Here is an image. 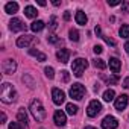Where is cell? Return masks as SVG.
<instances>
[{"instance_id":"1","label":"cell","mask_w":129,"mask_h":129,"mask_svg":"<svg viewBox=\"0 0 129 129\" xmlns=\"http://www.w3.org/2000/svg\"><path fill=\"white\" fill-rule=\"evenodd\" d=\"M0 99H2L3 103H14L17 100V91H15V88H14L12 84H9V82H3L2 84Z\"/></svg>"},{"instance_id":"2","label":"cell","mask_w":129,"mask_h":129,"mask_svg":"<svg viewBox=\"0 0 129 129\" xmlns=\"http://www.w3.org/2000/svg\"><path fill=\"white\" fill-rule=\"evenodd\" d=\"M29 111H30L32 117H34L37 121H43V120L46 118V109H44L43 103H41L38 99H35V100H32V102H30Z\"/></svg>"},{"instance_id":"3","label":"cell","mask_w":129,"mask_h":129,"mask_svg":"<svg viewBox=\"0 0 129 129\" xmlns=\"http://www.w3.org/2000/svg\"><path fill=\"white\" fill-rule=\"evenodd\" d=\"M87 67H88V61H87V59H84V58H78V59H75L73 64H72L73 75L78 76V78H81V76L84 75V72L87 70Z\"/></svg>"},{"instance_id":"4","label":"cell","mask_w":129,"mask_h":129,"mask_svg":"<svg viewBox=\"0 0 129 129\" xmlns=\"http://www.w3.org/2000/svg\"><path fill=\"white\" fill-rule=\"evenodd\" d=\"M85 87L82 84H73L72 88H70V97L75 99V100H81L84 96H85Z\"/></svg>"},{"instance_id":"5","label":"cell","mask_w":129,"mask_h":129,"mask_svg":"<svg viewBox=\"0 0 129 129\" xmlns=\"http://www.w3.org/2000/svg\"><path fill=\"white\" fill-rule=\"evenodd\" d=\"M100 111H102V103L99 100H91L88 103V108H87L88 117H96L97 114H100Z\"/></svg>"},{"instance_id":"6","label":"cell","mask_w":129,"mask_h":129,"mask_svg":"<svg viewBox=\"0 0 129 129\" xmlns=\"http://www.w3.org/2000/svg\"><path fill=\"white\" fill-rule=\"evenodd\" d=\"M2 70L5 75H12L17 70V62L14 59H5L2 64Z\"/></svg>"},{"instance_id":"7","label":"cell","mask_w":129,"mask_h":129,"mask_svg":"<svg viewBox=\"0 0 129 129\" xmlns=\"http://www.w3.org/2000/svg\"><path fill=\"white\" fill-rule=\"evenodd\" d=\"M52 99H53L55 105H62L64 100H66V93L59 88H53L52 90Z\"/></svg>"},{"instance_id":"8","label":"cell","mask_w":129,"mask_h":129,"mask_svg":"<svg viewBox=\"0 0 129 129\" xmlns=\"http://www.w3.org/2000/svg\"><path fill=\"white\" fill-rule=\"evenodd\" d=\"M117 126H118V121H117V118L112 117V115H106V117L102 120V127H103V129H117Z\"/></svg>"},{"instance_id":"9","label":"cell","mask_w":129,"mask_h":129,"mask_svg":"<svg viewBox=\"0 0 129 129\" xmlns=\"http://www.w3.org/2000/svg\"><path fill=\"white\" fill-rule=\"evenodd\" d=\"M53 121H55V124L56 126H66V123H67V117H66V112L64 111H61V109H58L56 112H55V115H53Z\"/></svg>"},{"instance_id":"10","label":"cell","mask_w":129,"mask_h":129,"mask_svg":"<svg viewBox=\"0 0 129 129\" xmlns=\"http://www.w3.org/2000/svg\"><path fill=\"white\" fill-rule=\"evenodd\" d=\"M35 41V37H32V35H23V37H18V40H17V46L18 47H30V44Z\"/></svg>"},{"instance_id":"11","label":"cell","mask_w":129,"mask_h":129,"mask_svg":"<svg viewBox=\"0 0 129 129\" xmlns=\"http://www.w3.org/2000/svg\"><path fill=\"white\" fill-rule=\"evenodd\" d=\"M9 29L12 32H20V30H26V24L20 20V18H12L9 23Z\"/></svg>"},{"instance_id":"12","label":"cell","mask_w":129,"mask_h":129,"mask_svg":"<svg viewBox=\"0 0 129 129\" xmlns=\"http://www.w3.org/2000/svg\"><path fill=\"white\" fill-rule=\"evenodd\" d=\"M127 102H129V99H127V96L126 94H120L117 99H115V109L117 111H123L126 106H127Z\"/></svg>"},{"instance_id":"13","label":"cell","mask_w":129,"mask_h":129,"mask_svg":"<svg viewBox=\"0 0 129 129\" xmlns=\"http://www.w3.org/2000/svg\"><path fill=\"white\" fill-rule=\"evenodd\" d=\"M56 56H58L59 62L67 64V62H69V58H70V50H69V49H61V50L56 52Z\"/></svg>"},{"instance_id":"14","label":"cell","mask_w":129,"mask_h":129,"mask_svg":"<svg viewBox=\"0 0 129 129\" xmlns=\"http://www.w3.org/2000/svg\"><path fill=\"white\" fill-rule=\"evenodd\" d=\"M109 69L112 70V73H118L120 69H121V62L117 58H111L109 59Z\"/></svg>"},{"instance_id":"15","label":"cell","mask_w":129,"mask_h":129,"mask_svg":"<svg viewBox=\"0 0 129 129\" xmlns=\"http://www.w3.org/2000/svg\"><path fill=\"white\" fill-rule=\"evenodd\" d=\"M75 18H76V23H78V24H81V26H85V24H87V21H88V18H87L85 12H84V11H81V9L76 12Z\"/></svg>"},{"instance_id":"16","label":"cell","mask_w":129,"mask_h":129,"mask_svg":"<svg viewBox=\"0 0 129 129\" xmlns=\"http://www.w3.org/2000/svg\"><path fill=\"white\" fill-rule=\"evenodd\" d=\"M17 118H18V121L21 123V126H23L24 129H27V114H26V111H24L23 108L18 111V114H17Z\"/></svg>"},{"instance_id":"17","label":"cell","mask_w":129,"mask_h":129,"mask_svg":"<svg viewBox=\"0 0 129 129\" xmlns=\"http://www.w3.org/2000/svg\"><path fill=\"white\" fill-rule=\"evenodd\" d=\"M5 11H6V14H15L17 11H18V3H15V2H9V3H6L5 5Z\"/></svg>"},{"instance_id":"18","label":"cell","mask_w":129,"mask_h":129,"mask_svg":"<svg viewBox=\"0 0 129 129\" xmlns=\"http://www.w3.org/2000/svg\"><path fill=\"white\" fill-rule=\"evenodd\" d=\"M24 15L29 17V18H35V17L38 15V11H37L34 6H26V8H24Z\"/></svg>"},{"instance_id":"19","label":"cell","mask_w":129,"mask_h":129,"mask_svg":"<svg viewBox=\"0 0 129 129\" xmlns=\"http://www.w3.org/2000/svg\"><path fill=\"white\" fill-rule=\"evenodd\" d=\"M30 29H32V32H40V30H43V29H44V21H41V20L34 21V23L30 24Z\"/></svg>"},{"instance_id":"20","label":"cell","mask_w":129,"mask_h":129,"mask_svg":"<svg viewBox=\"0 0 129 129\" xmlns=\"http://www.w3.org/2000/svg\"><path fill=\"white\" fill-rule=\"evenodd\" d=\"M29 55L35 56V58H37V59H40L41 62H43V61H46V55H44V53H41L40 50H35V49H29Z\"/></svg>"},{"instance_id":"21","label":"cell","mask_w":129,"mask_h":129,"mask_svg":"<svg viewBox=\"0 0 129 129\" xmlns=\"http://www.w3.org/2000/svg\"><path fill=\"white\" fill-rule=\"evenodd\" d=\"M93 66H94L96 69H99V70H103V69H106V62H105L103 59H100V58H96V59L93 61Z\"/></svg>"},{"instance_id":"22","label":"cell","mask_w":129,"mask_h":129,"mask_svg":"<svg viewBox=\"0 0 129 129\" xmlns=\"http://www.w3.org/2000/svg\"><path fill=\"white\" fill-rule=\"evenodd\" d=\"M114 96H115V93H114V90H106L105 93H103V100L105 102H111V100H114Z\"/></svg>"},{"instance_id":"23","label":"cell","mask_w":129,"mask_h":129,"mask_svg":"<svg viewBox=\"0 0 129 129\" xmlns=\"http://www.w3.org/2000/svg\"><path fill=\"white\" fill-rule=\"evenodd\" d=\"M118 34H120L121 38H129V24H123V26L120 27Z\"/></svg>"},{"instance_id":"24","label":"cell","mask_w":129,"mask_h":129,"mask_svg":"<svg viewBox=\"0 0 129 129\" xmlns=\"http://www.w3.org/2000/svg\"><path fill=\"white\" fill-rule=\"evenodd\" d=\"M66 109H67V112H69L70 115H75V114L78 112V106H76L75 103H67Z\"/></svg>"},{"instance_id":"25","label":"cell","mask_w":129,"mask_h":129,"mask_svg":"<svg viewBox=\"0 0 129 129\" xmlns=\"http://www.w3.org/2000/svg\"><path fill=\"white\" fill-rule=\"evenodd\" d=\"M69 35H70V40H72V41H79V32H78L76 29H70Z\"/></svg>"},{"instance_id":"26","label":"cell","mask_w":129,"mask_h":129,"mask_svg":"<svg viewBox=\"0 0 129 129\" xmlns=\"http://www.w3.org/2000/svg\"><path fill=\"white\" fill-rule=\"evenodd\" d=\"M102 78L106 81V84H117V82H118V76H117V75L109 76V78H106V76H102Z\"/></svg>"},{"instance_id":"27","label":"cell","mask_w":129,"mask_h":129,"mask_svg":"<svg viewBox=\"0 0 129 129\" xmlns=\"http://www.w3.org/2000/svg\"><path fill=\"white\" fill-rule=\"evenodd\" d=\"M44 73H46V76H47L49 79H53V78H55V70H53L52 67H46V69H44Z\"/></svg>"},{"instance_id":"28","label":"cell","mask_w":129,"mask_h":129,"mask_svg":"<svg viewBox=\"0 0 129 129\" xmlns=\"http://www.w3.org/2000/svg\"><path fill=\"white\" fill-rule=\"evenodd\" d=\"M49 27H50V30H55V29L58 27V18H56L55 15L50 18V26H49Z\"/></svg>"},{"instance_id":"29","label":"cell","mask_w":129,"mask_h":129,"mask_svg":"<svg viewBox=\"0 0 129 129\" xmlns=\"http://www.w3.org/2000/svg\"><path fill=\"white\" fill-rule=\"evenodd\" d=\"M47 41H49L50 44H56V43L59 41V38H58L56 35H49V37H47Z\"/></svg>"},{"instance_id":"30","label":"cell","mask_w":129,"mask_h":129,"mask_svg":"<svg viewBox=\"0 0 129 129\" xmlns=\"http://www.w3.org/2000/svg\"><path fill=\"white\" fill-rule=\"evenodd\" d=\"M23 81L29 84V88H34V85H35V84H34V81H32V79H30L27 75H26V76H23Z\"/></svg>"},{"instance_id":"31","label":"cell","mask_w":129,"mask_h":129,"mask_svg":"<svg viewBox=\"0 0 129 129\" xmlns=\"http://www.w3.org/2000/svg\"><path fill=\"white\" fill-rule=\"evenodd\" d=\"M102 38L106 41V44H109V46H115V41H114L112 38H109V37H105V35H102Z\"/></svg>"},{"instance_id":"32","label":"cell","mask_w":129,"mask_h":129,"mask_svg":"<svg viewBox=\"0 0 129 129\" xmlns=\"http://www.w3.org/2000/svg\"><path fill=\"white\" fill-rule=\"evenodd\" d=\"M61 73H62V81H64V82H69V81H70V75H69V72L64 70V72H61Z\"/></svg>"},{"instance_id":"33","label":"cell","mask_w":129,"mask_h":129,"mask_svg":"<svg viewBox=\"0 0 129 129\" xmlns=\"http://www.w3.org/2000/svg\"><path fill=\"white\" fill-rule=\"evenodd\" d=\"M121 11L123 12H129V2H123L121 3Z\"/></svg>"},{"instance_id":"34","label":"cell","mask_w":129,"mask_h":129,"mask_svg":"<svg viewBox=\"0 0 129 129\" xmlns=\"http://www.w3.org/2000/svg\"><path fill=\"white\" fill-rule=\"evenodd\" d=\"M93 50H94V53H96V55H100V53L103 52V47L97 44V46H94V49H93Z\"/></svg>"},{"instance_id":"35","label":"cell","mask_w":129,"mask_h":129,"mask_svg":"<svg viewBox=\"0 0 129 129\" xmlns=\"http://www.w3.org/2000/svg\"><path fill=\"white\" fill-rule=\"evenodd\" d=\"M9 129H21V126L18 124V121H12L9 123Z\"/></svg>"},{"instance_id":"36","label":"cell","mask_w":129,"mask_h":129,"mask_svg":"<svg viewBox=\"0 0 129 129\" xmlns=\"http://www.w3.org/2000/svg\"><path fill=\"white\" fill-rule=\"evenodd\" d=\"M108 5L109 6H117V5H121V2H120V0H112V2L108 0Z\"/></svg>"},{"instance_id":"37","label":"cell","mask_w":129,"mask_h":129,"mask_svg":"<svg viewBox=\"0 0 129 129\" xmlns=\"http://www.w3.org/2000/svg\"><path fill=\"white\" fill-rule=\"evenodd\" d=\"M94 32H96V35H97V37H100V38H102V29H100V26H96Z\"/></svg>"},{"instance_id":"38","label":"cell","mask_w":129,"mask_h":129,"mask_svg":"<svg viewBox=\"0 0 129 129\" xmlns=\"http://www.w3.org/2000/svg\"><path fill=\"white\" fill-rule=\"evenodd\" d=\"M123 87L129 90V78H124V81H123Z\"/></svg>"},{"instance_id":"39","label":"cell","mask_w":129,"mask_h":129,"mask_svg":"<svg viewBox=\"0 0 129 129\" xmlns=\"http://www.w3.org/2000/svg\"><path fill=\"white\" fill-rule=\"evenodd\" d=\"M0 120H2L0 123H5V121H6V114H5V112H2V114H0Z\"/></svg>"},{"instance_id":"40","label":"cell","mask_w":129,"mask_h":129,"mask_svg":"<svg viewBox=\"0 0 129 129\" xmlns=\"http://www.w3.org/2000/svg\"><path fill=\"white\" fill-rule=\"evenodd\" d=\"M64 20H70V12H64Z\"/></svg>"},{"instance_id":"41","label":"cell","mask_w":129,"mask_h":129,"mask_svg":"<svg viewBox=\"0 0 129 129\" xmlns=\"http://www.w3.org/2000/svg\"><path fill=\"white\" fill-rule=\"evenodd\" d=\"M37 3H38L40 6H46V2H44V0H37Z\"/></svg>"},{"instance_id":"42","label":"cell","mask_w":129,"mask_h":129,"mask_svg":"<svg viewBox=\"0 0 129 129\" xmlns=\"http://www.w3.org/2000/svg\"><path fill=\"white\" fill-rule=\"evenodd\" d=\"M124 50H126V53H129V41L124 44Z\"/></svg>"},{"instance_id":"43","label":"cell","mask_w":129,"mask_h":129,"mask_svg":"<svg viewBox=\"0 0 129 129\" xmlns=\"http://www.w3.org/2000/svg\"><path fill=\"white\" fill-rule=\"evenodd\" d=\"M53 5H55V6H59V5H61V2H58V0H55V2H53Z\"/></svg>"},{"instance_id":"44","label":"cell","mask_w":129,"mask_h":129,"mask_svg":"<svg viewBox=\"0 0 129 129\" xmlns=\"http://www.w3.org/2000/svg\"><path fill=\"white\" fill-rule=\"evenodd\" d=\"M84 129H96V127H94V126H85Z\"/></svg>"}]
</instances>
